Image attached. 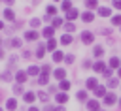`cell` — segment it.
<instances>
[{
    "label": "cell",
    "instance_id": "4316f807",
    "mask_svg": "<svg viewBox=\"0 0 121 111\" xmlns=\"http://www.w3.org/2000/svg\"><path fill=\"white\" fill-rule=\"evenodd\" d=\"M62 58H64V55H62V51H55V53H53V60H55V62H60Z\"/></svg>",
    "mask_w": 121,
    "mask_h": 111
},
{
    "label": "cell",
    "instance_id": "6da1fadb",
    "mask_svg": "<svg viewBox=\"0 0 121 111\" xmlns=\"http://www.w3.org/2000/svg\"><path fill=\"white\" fill-rule=\"evenodd\" d=\"M81 41H83L85 45H91V43L95 41V34L89 32V30H83V32H81Z\"/></svg>",
    "mask_w": 121,
    "mask_h": 111
},
{
    "label": "cell",
    "instance_id": "f6af8a7d",
    "mask_svg": "<svg viewBox=\"0 0 121 111\" xmlns=\"http://www.w3.org/2000/svg\"><path fill=\"white\" fill-rule=\"evenodd\" d=\"M28 111H40L38 107H28Z\"/></svg>",
    "mask_w": 121,
    "mask_h": 111
},
{
    "label": "cell",
    "instance_id": "5bb4252c",
    "mask_svg": "<svg viewBox=\"0 0 121 111\" xmlns=\"http://www.w3.org/2000/svg\"><path fill=\"white\" fill-rule=\"evenodd\" d=\"M55 100H57L59 103H66V102H68V94H66V92H59V94L55 96Z\"/></svg>",
    "mask_w": 121,
    "mask_h": 111
},
{
    "label": "cell",
    "instance_id": "8d00e7d4",
    "mask_svg": "<svg viewBox=\"0 0 121 111\" xmlns=\"http://www.w3.org/2000/svg\"><path fill=\"white\" fill-rule=\"evenodd\" d=\"M100 34H102V36H110L112 30H110V28H100Z\"/></svg>",
    "mask_w": 121,
    "mask_h": 111
},
{
    "label": "cell",
    "instance_id": "d4e9b609",
    "mask_svg": "<svg viewBox=\"0 0 121 111\" xmlns=\"http://www.w3.org/2000/svg\"><path fill=\"white\" fill-rule=\"evenodd\" d=\"M4 17H6V19H8V21H13V19H15V13H13V11H11V9H9V8H8V9H6V11H4Z\"/></svg>",
    "mask_w": 121,
    "mask_h": 111
},
{
    "label": "cell",
    "instance_id": "1f68e13d",
    "mask_svg": "<svg viewBox=\"0 0 121 111\" xmlns=\"http://www.w3.org/2000/svg\"><path fill=\"white\" fill-rule=\"evenodd\" d=\"M112 24H119L121 26V15H113L112 17Z\"/></svg>",
    "mask_w": 121,
    "mask_h": 111
},
{
    "label": "cell",
    "instance_id": "7bdbcfd3",
    "mask_svg": "<svg viewBox=\"0 0 121 111\" xmlns=\"http://www.w3.org/2000/svg\"><path fill=\"white\" fill-rule=\"evenodd\" d=\"M91 66H93L91 60H85V62H83V68H91Z\"/></svg>",
    "mask_w": 121,
    "mask_h": 111
},
{
    "label": "cell",
    "instance_id": "74e56055",
    "mask_svg": "<svg viewBox=\"0 0 121 111\" xmlns=\"http://www.w3.org/2000/svg\"><path fill=\"white\" fill-rule=\"evenodd\" d=\"M112 73H113V71H112V68H106V71H104V77H106V79H110V77H112Z\"/></svg>",
    "mask_w": 121,
    "mask_h": 111
},
{
    "label": "cell",
    "instance_id": "836d02e7",
    "mask_svg": "<svg viewBox=\"0 0 121 111\" xmlns=\"http://www.w3.org/2000/svg\"><path fill=\"white\" fill-rule=\"evenodd\" d=\"M64 28H66L68 32H74V30H76V26H74L72 23H66V24H64Z\"/></svg>",
    "mask_w": 121,
    "mask_h": 111
},
{
    "label": "cell",
    "instance_id": "f35d334b",
    "mask_svg": "<svg viewBox=\"0 0 121 111\" xmlns=\"http://www.w3.org/2000/svg\"><path fill=\"white\" fill-rule=\"evenodd\" d=\"M13 92H15V94H21V92H23V87H21V85H15V87H13Z\"/></svg>",
    "mask_w": 121,
    "mask_h": 111
},
{
    "label": "cell",
    "instance_id": "d6986e66",
    "mask_svg": "<svg viewBox=\"0 0 121 111\" xmlns=\"http://www.w3.org/2000/svg\"><path fill=\"white\" fill-rule=\"evenodd\" d=\"M60 9L68 13V11L72 9V2H70V0H62V4H60Z\"/></svg>",
    "mask_w": 121,
    "mask_h": 111
},
{
    "label": "cell",
    "instance_id": "3957f363",
    "mask_svg": "<svg viewBox=\"0 0 121 111\" xmlns=\"http://www.w3.org/2000/svg\"><path fill=\"white\" fill-rule=\"evenodd\" d=\"M115 102H117V96H115L113 92H108V94L104 96V103H106V105H113Z\"/></svg>",
    "mask_w": 121,
    "mask_h": 111
},
{
    "label": "cell",
    "instance_id": "ffe728a7",
    "mask_svg": "<svg viewBox=\"0 0 121 111\" xmlns=\"http://www.w3.org/2000/svg\"><path fill=\"white\" fill-rule=\"evenodd\" d=\"M45 13H47L45 19H49V17H53V15L57 13V8H55V6H47V8H45Z\"/></svg>",
    "mask_w": 121,
    "mask_h": 111
},
{
    "label": "cell",
    "instance_id": "db71d44e",
    "mask_svg": "<svg viewBox=\"0 0 121 111\" xmlns=\"http://www.w3.org/2000/svg\"><path fill=\"white\" fill-rule=\"evenodd\" d=\"M0 79H2V75H0Z\"/></svg>",
    "mask_w": 121,
    "mask_h": 111
},
{
    "label": "cell",
    "instance_id": "8fae6325",
    "mask_svg": "<svg viewBox=\"0 0 121 111\" xmlns=\"http://www.w3.org/2000/svg\"><path fill=\"white\" fill-rule=\"evenodd\" d=\"M85 6H87V9L91 11V9H98L100 6H98V0H85Z\"/></svg>",
    "mask_w": 121,
    "mask_h": 111
},
{
    "label": "cell",
    "instance_id": "f546056e",
    "mask_svg": "<svg viewBox=\"0 0 121 111\" xmlns=\"http://www.w3.org/2000/svg\"><path fill=\"white\" fill-rule=\"evenodd\" d=\"M59 87H60V90H68V88H70V81H66V79H64V81H60V85H59Z\"/></svg>",
    "mask_w": 121,
    "mask_h": 111
},
{
    "label": "cell",
    "instance_id": "d590c367",
    "mask_svg": "<svg viewBox=\"0 0 121 111\" xmlns=\"http://www.w3.org/2000/svg\"><path fill=\"white\" fill-rule=\"evenodd\" d=\"M38 96H40V100H43V102H47V98H49V94H47V92H43V90H42Z\"/></svg>",
    "mask_w": 121,
    "mask_h": 111
},
{
    "label": "cell",
    "instance_id": "f1b7e54d",
    "mask_svg": "<svg viewBox=\"0 0 121 111\" xmlns=\"http://www.w3.org/2000/svg\"><path fill=\"white\" fill-rule=\"evenodd\" d=\"M117 85H119V81H117V79H113V77H110V79H108V87H112V88H115Z\"/></svg>",
    "mask_w": 121,
    "mask_h": 111
},
{
    "label": "cell",
    "instance_id": "681fc988",
    "mask_svg": "<svg viewBox=\"0 0 121 111\" xmlns=\"http://www.w3.org/2000/svg\"><path fill=\"white\" fill-rule=\"evenodd\" d=\"M2 28H4V23H2V21H0V30H2Z\"/></svg>",
    "mask_w": 121,
    "mask_h": 111
},
{
    "label": "cell",
    "instance_id": "9c48e42d",
    "mask_svg": "<svg viewBox=\"0 0 121 111\" xmlns=\"http://www.w3.org/2000/svg\"><path fill=\"white\" fill-rule=\"evenodd\" d=\"M42 34H43V38H49V40H51L53 34H55V28H53V26H45V28L42 30Z\"/></svg>",
    "mask_w": 121,
    "mask_h": 111
},
{
    "label": "cell",
    "instance_id": "11a10c76",
    "mask_svg": "<svg viewBox=\"0 0 121 111\" xmlns=\"http://www.w3.org/2000/svg\"><path fill=\"white\" fill-rule=\"evenodd\" d=\"M0 41H2V40H0Z\"/></svg>",
    "mask_w": 121,
    "mask_h": 111
},
{
    "label": "cell",
    "instance_id": "816d5d0a",
    "mask_svg": "<svg viewBox=\"0 0 121 111\" xmlns=\"http://www.w3.org/2000/svg\"><path fill=\"white\" fill-rule=\"evenodd\" d=\"M55 2H59V0H55Z\"/></svg>",
    "mask_w": 121,
    "mask_h": 111
},
{
    "label": "cell",
    "instance_id": "c3c4849f",
    "mask_svg": "<svg viewBox=\"0 0 121 111\" xmlns=\"http://www.w3.org/2000/svg\"><path fill=\"white\" fill-rule=\"evenodd\" d=\"M117 75H119V79H121V68H119V70H117Z\"/></svg>",
    "mask_w": 121,
    "mask_h": 111
},
{
    "label": "cell",
    "instance_id": "44dd1931",
    "mask_svg": "<svg viewBox=\"0 0 121 111\" xmlns=\"http://www.w3.org/2000/svg\"><path fill=\"white\" fill-rule=\"evenodd\" d=\"M93 55H95V56H102V55H104V47H102V45H95V47H93Z\"/></svg>",
    "mask_w": 121,
    "mask_h": 111
},
{
    "label": "cell",
    "instance_id": "7c38bea8",
    "mask_svg": "<svg viewBox=\"0 0 121 111\" xmlns=\"http://www.w3.org/2000/svg\"><path fill=\"white\" fill-rule=\"evenodd\" d=\"M93 19H95L93 11H85V13H81V21H83V23H91Z\"/></svg>",
    "mask_w": 121,
    "mask_h": 111
},
{
    "label": "cell",
    "instance_id": "ee69618b",
    "mask_svg": "<svg viewBox=\"0 0 121 111\" xmlns=\"http://www.w3.org/2000/svg\"><path fill=\"white\" fill-rule=\"evenodd\" d=\"M4 2H6V4H8V6H11V4H13V2H15V0H4Z\"/></svg>",
    "mask_w": 121,
    "mask_h": 111
},
{
    "label": "cell",
    "instance_id": "4fadbf2b",
    "mask_svg": "<svg viewBox=\"0 0 121 111\" xmlns=\"http://www.w3.org/2000/svg\"><path fill=\"white\" fill-rule=\"evenodd\" d=\"M25 38H26L28 41H34V40H38V32H34V30H26V32H25Z\"/></svg>",
    "mask_w": 121,
    "mask_h": 111
},
{
    "label": "cell",
    "instance_id": "4dcf8cb0",
    "mask_svg": "<svg viewBox=\"0 0 121 111\" xmlns=\"http://www.w3.org/2000/svg\"><path fill=\"white\" fill-rule=\"evenodd\" d=\"M9 47H21V40L19 38H13L11 43H9Z\"/></svg>",
    "mask_w": 121,
    "mask_h": 111
},
{
    "label": "cell",
    "instance_id": "ba28073f",
    "mask_svg": "<svg viewBox=\"0 0 121 111\" xmlns=\"http://www.w3.org/2000/svg\"><path fill=\"white\" fill-rule=\"evenodd\" d=\"M85 85H87L89 90H95V88L98 87V81H96V77H89V79L85 81Z\"/></svg>",
    "mask_w": 121,
    "mask_h": 111
},
{
    "label": "cell",
    "instance_id": "d6a6232c",
    "mask_svg": "<svg viewBox=\"0 0 121 111\" xmlns=\"http://www.w3.org/2000/svg\"><path fill=\"white\" fill-rule=\"evenodd\" d=\"M60 24H62V19H60V17H55V19H53V28H57V26H60Z\"/></svg>",
    "mask_w": 121,
    "mask_h": 111
},
{
    "label": "cell",
    "instance_id": "52a82bcc",
    "mask_svg": "<svg viewBox=\"0 0 121 111\" xmlns=\"http://www.w3.org/2000/svg\"><path fill=\"white\" fill-rule=\"evenodd\" d=\"M79 15H81V13H79V11L76 9V8H72V9H70V11L66 13V19H68V21H76V19H78Z\"/></svg>",
    "mask_w": 121,
    "mask_h": 111
},
{
    "label": "cell",
    "instance_id": "b9f144b4",
    "mask_svg": "<svg viewBox=\"0 0 121 111\" xmlns=\"http://www.w3.org/2000/svg\"><path fill=\"white\" fill-rule=\"evenodd\" d=\"M2 79H4V81H9V79H11V73H9V71H6V73L2 75Z\"/></svg>",
    "mask_w": 121,
    "mask_h": 111
},
{
    "label": "cell",
    "instance_id": "ac0fdd59",
    "mask_svg": "<svg viewBox=\"0 0 121 111\" xmlns=\"http://www.w3.org/2000/svg\"><path fill=\"white\" fill-rule=\"evenodd\" d=\"M6 107H8L9 111H15V109H17V100H13V98H9V100L6 102Z\"/></svg>",
    "mask_w": 121,
    "mask_h": 111
},
{
    "label": "cell",
    "instance_id": "7402d4cb",
    "mask_svg": "<svg viewBox=\"0 0 121 111\" xmlns=\"http://www.w3.org/2000/svg\"><path fill=\"white\" fill-rule=\"evenodd\" d=\"M110 68H117V70L121 68V62H119L117 56H112V58H110Z\"/></svg>",
    "mask_w": 121,
    "mask_h": 111
},
{
    "label": "cell",
    "instance_id": "e575fe53",
    "mask_svg": "<svg viewBox=\"0 0 121 111\" xmlns=\"http://www.w3.org/2000/svg\"><path fill=\"white\" fill-rule=\"evenodd\" d=\"M64 62H66V64H72V62H74V55H66V56H64Z\"/></svg>",
    "mask_w": 121,
    "mask_h": 111
},
{
    "label": "cell",
    "instance_id": "f5cc1de1",
    "mask_svg": "<svg viewBox=\"0 0 121 111\" xmlns=\"http://www.w3.org/2000/svg\"><path fill=\"white\" fill-rule=\"evenodd\" d=\"M119 30H121V26H119Z\"/></svg>",
    "mask_w": 121,
    "mask_h": 111
},
{
    "label": "cell",
    "instance_id": "5b68a950",
    "mask_svg": "<svg viewBox=\"0 0 121 111\" xmlns=\"http://www.w3.org/2000/svg\"><path fill=\"white\" fill-rule=\"evenodd\" d=\"M53 75H55V79L64 81V77H66V70H64V68H57V70L53 71Z\"/></svg>",
    "mask_w": 121,
    "mask_h": 111
},
{
    "label": "cell",
    "instance_id": "83f0119b",
    "mask_svg": "<svg viewBox=\"0 0 121 111\" xmlns=\"http://www.w3.org/2000/svg\"><path fill=\"white\" fill-rule=\"evenodd\" d=\"M76 98H78L79 102H85V100H87V92H85V90H79V92L76 94Z\"/></svg>",
    "mask_w": 121,
    "mask_h": 111
},
{
    "label": "cell",
    "instance_id": "9f6ffc18",
    "mask_svg": "<svg viewBox=\"0 0 121 111\" xmlns=\"http://www.w3.org/2000/svg\"><path fill=\"white\" fill-rule=\"evenodd\" d=\"M0 111H2V109H0Z\"/></svg>",
    "mask_w": 121,
    "mask_h": 111
},
{
    "label": "cell",
    "instance_id": "e0dca14e",
    "mask_svg": "<svg viewBox=\"0 0 121 111\" xmlns=\"http://www.w3.org/2000/svg\"><path fill=\"white\" fill-rule=\"evenodd\" d=\"M95 94H96L98 98H104V96H106V87H102V85H98V87L95 88Z\"/></svg>",
    "mask_w": 121,
    "mask_h": 111
},
{
    "label": "cell",
    "instance_id": "60d3db41",
    "mask_svg": "<svg viewBox=\"0 0 121 111\" xmlns=\"http://www.w3.org/2000/svg\"><path fill=\"white\" fill-rule=\"evenodd\" d=\"M30 26H34V28L40 26V19H32V21H30Z\"/></svg>",
    "mask_w": 121,
    "mask_h": 111
},
{
    "label": "cell",
    "instance_id": "7a4b0ae2",
    "mask_svg": "<svg viewBox=\"0 0 121 111\" xmlns=\"http://www.w3.org/2000/svg\"><path fill=\"white\" fill-rule=\"evenodd\" d=\"M96 11L100 17H112V8H108V6H100Z\"/></svg>",
    "mask_w": 121,
    "mask_h": 111
},
{
    "label": "cell",
    "instance_id": "484cf974",
    "mask_svg": "<svg viewBox=\"0 0 121 111\" xmlns=\"http://www.w3.org/2000/svg\"><path fill=\"white\" fill-rule=\"evenodd\" d=\"M45 51H47V49H45V45H40V47H38V51H36V56H38V58H43Z\"/></svg>",
    "mask_w": 121,
    "mask_h": 111
},
{
    "label": "cell",
    "instance_id": "9a60e30c",
    "mask_svg": "<svg viewBox=\"0 0 121 111\" xmlns=\"http://www.w3.org/2000/svg\"><path fill=\"white\" fill-rule=\"evenodd\" d=\"M72 41H74V40H72L70 34H62V36H60V43H62V45H70Z\"/></svg>",
    "mask_w": 121,
    "mask_h": 111
},
{
    "label": "cell",
    "instance_id": "ab89813d",
    "mask_svg": "<svg viewBox=\"0 0 121 111\" xmlns=\"http://www.w3.org/2000/svg\"><path fill=\"white\" fill-rule=\"evenodd\" d=\"M112 6H113L115 9H121V0H113V2H112Z\"/></svg>",
    "mask_w": 121,
    "mask_h": 111
},
{
    "label": "cell",
    "instance_id": "cb8c5ba5",
    "mask_svg": "<svg viewBox=\"0 0 121 111\" xmlns=\"http://www.w3.org/2000/svg\"><path fill=\"white\" fill-rule=\"evenodd\" d=\"M40 71H42V70H40L38 66H30V68L26 70V73H28V75H38Z\"/></svg>",
    "mask_w": 121,
    "mask_h": 111
},
{
    "label": "cell",
    "instance_id": "277c9868",
    "mask_svg": "<svg viewBox=\"0 0 121 111\" xmlns=\"http://www.w3.org/2000/svg\"><path fill=\"white\" fill-rule=\"evenodd\" d=\"M106 68H108V66L104 64V60H96V62L93 64V70H95V71H102V73H104Z\"/></svg>",
    "mask_w": 121,
    "mask_h": 111
},
{
    "label": "cell",
    "instance_id": "603a6c76",
    "mask_svg": "<svg viewBox=\"0 0 121 111\" xmlns=\"http://www.w3.org/2000/svg\"><path fill=\"white\" fill-rule=\"evenodd\" d=\"M23 98H25V102H26V103H32V102L36 100L34 92H25V96H23Z\"/></svg>",
    "mask_w": 121,
    "mask_h": 111
},
{
    "label": "cell",
    "instance_id": "f907efd6",
    "mask_svg": "<svg viewBox=\"0 0 121 111\" xmlns=\"http://www.w3.org/2000/svg\"><path fill=\"white\" fill-rule=\"evenodd\" d=\"M117 102H119V107H121V98H119V100H117Z\"/></svg>",
    "mask_w": 121,
    "mask_h": 111
},
{
    "label": "cell",
    "instance_id": "bcb514c9",
    "mask_svg": "<svg viewBox=\"0 0 121 111\" xmlns=\"http://www.w3.org/2000/svg\"><path fill=\"white\" fill-rule=\"evenodd\" d=\"M55 111H64V107H55Z\"/></svg>",
    "mask_w": 121,
    "mask_h": 111
},
{
    "label": "cell",
    "instance_id": "8992f818",
    "mask_svg": "<svg viewBox=\"0 0 121 111\" xmlns=\"http://www.w3.org/2000/svg\"><path fill=\"white\" fill-rule=\"evenodd\" d=\"M87 109L89 111H100V103L96 100H87Z\"/></svg>",
    "mask_w": 121,
    "mask_h": 111
},
{
    "label": "cell",
    "instance_id": "7dc6e473",
    "mask_svg": "<svg viewBox=\"0 0 121 111\" xmlns=\"http://www.w3.org/2000/svg\"><path fill=\"white\" fill-rule=\"evenodd\" d=\"M0 58H4V51L2 49H0Z\"/></svg>",
    "mask_w": 121,
    "mask_h": 111
},
{
    "label": "cell",
    "instance_id": "30bf717a",
    "mask_svg": "<svg viewBox=\"0 0 121 111\" xmlns=\"http://www.w3.org/2000/svg\"><path fill=\"white\" fill-rule=\"evenodd\" d=\"M26 77H28V73H26V71H17V73H15V79H17V83H19V85H21V83H25V81H26Z\"/></svg>",
    "mask_w": 121,
    "mask_h": 111
},
{
    "label": "cell",
    "instance_id": "2e32d148",
    "mask_svg": "<svg viewBox=\"0 0 121 111\" xmlns=\"http://www.w3.org/2000/svg\"><path fill=\"white\" fill-rule=\"evenodd\" d=\"M45 49H47V51H53V53H55V49H57V41H55L53 38H51V40H47V43H45Z\"/></svg>",
    "mask_w": 121,
    "mask_h": 111
}]
</instances>
